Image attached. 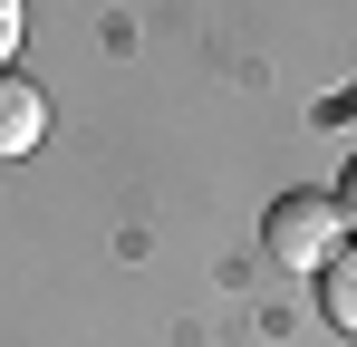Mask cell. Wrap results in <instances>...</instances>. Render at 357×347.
Masks as SVG:
<instances>
[{
  "instance_id": "cell-1",
  "label": "cell",
  "mask_w": 357,
  "mask_h": 347,
  "mask_svg": "<svg viewBox=\"0 0 357 347\" xmlns=\"http://www.w3.org/2000/svg\"><path fill=\"white\" fill-rule=\"evenodd\" d=\"M261 241H271L280 270H328V261L348 251V222H338L328 193H280V213L261 222Z\"/></svg>"
},
{
  "instance_id": "cell-4",
  "label": "cell",
  "mask_w": 357,
  "mask_h": 347,
  "mask_svg": "<svg viewBox=\"0 0 357 347\" xmlns=\"http://www.w3.org/2000/svg\"><path fill=\"white\" fill-rule=\"evenodd\" d=\"M328 203H338V222H348V231H357V164H348V174H338V193H328Z\"/></svg>"
},
{
  "instance_id": "cell-5",
  "label": "cell",
  "mask_w": 357,
  "mask_h": 347,
  "mask_svg": "<svg viewBox=\"0 0 357 347\" xmlns=\"http://www.w3.org/2000/svg\"><path fill=\"white\" fill-rule=\"evenodd\" d=\"M20 49V0H0V58Z\"/></svg>"
},
{
  "instance_id": "cell-2",
  "label": "cell",
  "mask_w": 357,
  "mask_h": 347,
  "mask_svg": "<svg viewBox=\"0 0 357 347\" xmlns=\"http://www.w3.org/2000/svg\"><path fill=\"white\" fill-rule=\"evenodd\" d=\"M39 135H49V97H39V77L0 68V155H29Z\"/></svg>"
},
{
  "instance_id": "cell-3",
  "label": "cell",
  "mask_w": 357,
  "mask_h": 347,
  "mask_svg": "<svg viewBox=\"0 0 357 347\" xmlns=\"http://www.w3.org/2000/svg\"><path fill=\"white\" fill-rule=\"evenodd\" d=\"M319 299H328V318H338V328L357 338V251H338V261L319 270Z\"/></svg>"
}]
</instances>
